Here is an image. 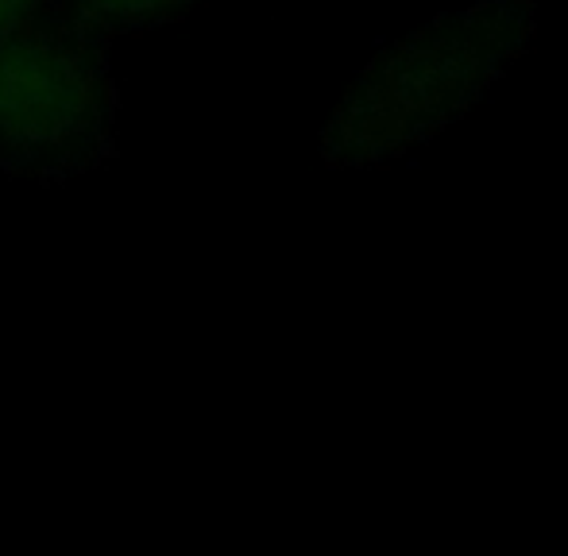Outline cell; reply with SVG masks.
Instances as JSON below:
<instances>
[{
	"label": "cell",
	"mask_w": 568,
	"mask_h": 556,
	"mask_svg": "<svg viewBox=\"0 0 568 556\" xmlns=\"http://www.w3.org/2000/svg\"><path fill=\"white\" fill-rule=\"evenodd\" d=\"M530 0H479L372 54L322 136L329 166H383L460 121L534 47Z\"/></svg>",
	"instance_id": "cell-1"
},
{
	"label": "cell",
	"mask_w": 568,
	"mask_h": 556,
	"mask_svg": "<svg viewBox=\"0 0 568 556\" xmlns=\"http://www.w3.org/2000/svg\"><path fill=\"white\" fill-rule=\"evenodd\" d=\"M109 39L47 0L0 39V171L62 182L116 155Z\"/></svg>",
	"instance_id": "cell-2"
},
{
	"label": "cell",
	"mask_w": 568,
	"mask_h": 556,
	"mask_svg": "<svg viewBox=\"0 0 568 556\" xmlns=\"http://www.w3.org/2000/svg\"><path fill=\"white\" fill-rule=\"evenodd\" d=\"M47 4H54L85 28L101 31L113 43L120 35H143L151 28L182 20L202 0H47Z\"/></svg>",
	"instance_id": "cell-3"
},
{
	"label": "cell",
	"mask_w": 568,
	"mask_h": 556,
	"mask_svg": "<svg viewBox=\"0 0 568 556\" xmlns=\"http://www.w3.org/2000/svg\"><path fill=\"white\" fill-rule=\"evenodd\" d=\"M31 4H36V0H0V39L23 20V12H28Z\"/></svg>",
	"instance_id": "cell-4"
}]
</instances>
